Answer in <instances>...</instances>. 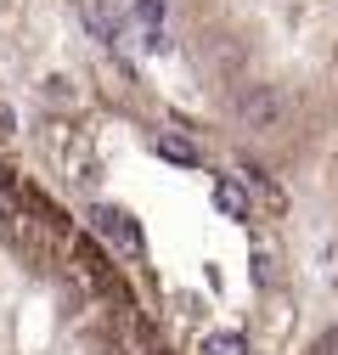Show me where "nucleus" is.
I'll return each mask as SVG.
<instances>
[{
  "label": "nucleus",
  "instance_id": "obj_6",
  "mask_svg": "<svg viewBox=\"0 0 338 355\" xmlns=\"http://www.w3.org/2000/svg\"><path fill=\"white\" fill-rule=\"evenodd\" d=\"M130 17H136L141 28H163V17H169V0H130Z\"/></svg>",
  "mask_w": 338,
  "mask_h": 355
},
{
  "label": "nucleus",
  "instance_id": "obj_5",
  "mask_svg": "<svg viewBox=\"0 0 338 355\" xmlns=\"http://www.w3.org/2000/svg\"><path fill=\"white\" fill-rule=\"evenodd\" d=\"M197 355H254V349H248V338H242V333H231V327H203Z\"/></svg>",
  "mask_w": 338,
  "mask_h": 355
},
{
  "label": "nucleus",
  "instance_id": "obj_3",
  "mask_svg": "<svg viewBox=\"0 0 338 355\" xmlns=\"http://www.w3.org/2000/svg\"><path fill=\"white\" fill-rule=\"evenodd\" d=\"M163 164H181V169H197L203 164V153H197V141L192 136H181V130H152V141H147Z\"/></svg>",
  "mask_w": 338,
  "mask_h": 355
},
{
  "label": "nucleus",
  "instance_id": "obj_2",
  "mask_svg": "<svg viewBox=\"0 0 338 355\" xmlns=\"http://www.w3.org/2000/svg\"><path fill=\"white\" fill-rule=\"evenodd\" d=\"M237 119H242L248 130H271V124L282 119V96L271 91V85H248V91L237 96Z\"/></svg>",
  "mask_w": 338,
  "mask_h": 355
},
{
  "label": "nucleus",
  "instance_id": "obj_7",
  "mask_svg": "<svg viewBox=\"0 0 338 355\" xmlns=\"http://www.w3.org/2000/svg\"><path fill=\"white\" fill-rule=\"evenodd\" d=\"M254 282H260L265 293L282 282V277H276V254H271V248H265V254H254Z\"/></svg>",
  "mask_w": 338,
  "mask_h": 355
},
{
  "label": "nucleus",
  "instance_id": "obj_1",
  "mask_svg": "<svg viewBox=\"0 0 338 355\" xmlns=\"http://www.w3.org/2000/svg\"><path fill=\"white\" fill-rule=\"evenodd\" d=\"M91 232L102 237V248L107 254H118V259H141L147 254V237H141V226L124 209H113V203H96L91 209Z\"/></svg>",
  "mask_w": 338,
  "mask_h": 355
},
{
  "label": "nucleus",
  "instance_id": "obj_8",
  "mask_svg": "<svg viewBox=\"0 0 338 355\" xmlns=\"http://www.w3.org/2000/svg\"><path fill=\"white\" fill-rule=\"evenodd\" d=\"M158 355H163V349H158Z\"/></svg>",
  "mask_w": 338,
  "mask_h": 355
},
{
  "label": "nucleus",
  "instance_id": "obj_4",
  "mask_svg": "<svg viewBox=\"0 0 338 355\" xmlns=\"http://www.w3.org/2000/svg\"><path fill=\"white\" fill-rule=\"evenodd\" d=\"M215 209L226 220H254V198H248L242 175H220V181H215Z\"/></svg>",
  "mask_w": 338,
  "mask_h": 355
}]
</instances>
